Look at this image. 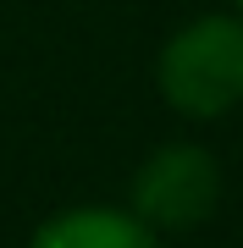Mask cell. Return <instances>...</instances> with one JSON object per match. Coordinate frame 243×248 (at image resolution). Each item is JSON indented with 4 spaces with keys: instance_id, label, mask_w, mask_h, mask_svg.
<instances>
[{
    "instance_id": "obj_1",
    "label": "cell",
    "mask_w": 243,
    "mask_h": 248,
    "mask_svg": "<svg viewBox=\"0 0 243 248\" xmlns=\"http://www.w3.org/2000/svg\"><path fill=\"white\" fill-rule=\"evenodd\" d=\"M161 94L182 116H210L232 110L243 99V22L238 17H199L166 39L161 50Z\"/></svg>"
},
{
    "instance_id": "obj_4",
    "label": "cell",
    "mask_w": 243,
    "mask_h": 248,
    "mask_svg": "<svg viewBox=\"0 0 243 248\" xmlns=\"http://www.w3.org/2000/svg\"><path fill=\"white\" fill-rule=\"evenodd\" d=\"M238 6H243V0H238Z\"/></svg>"
},
{
    "instance_id": "obj_3",
    "label": "cell",
    "mask_w": 243,
    "mask_h": 248,
    "mask_svg": "<svg viewBox=\"0 0 243 248\" xmlns=\"http://www.w3.org/2000/svg\"><path fill=\"white\" fill-rule=\"evenodd\" d=\"M28 248H155V232L133 210H66L39 226Z\"/></svg>"
},
{
    "instance_id": "obj_2",
    "label": "cell",
    "mask_w": 243,
    "mask_h": 248,
    "mask_svg": "<svg viewBox=\"0 0 243 248\" xmlns=\"http://www.w3.org/2000/svg\"><path fill=\"white\" fill-rule=\"evenodd\" d=\"M216 193H221V171L210 160V149H199V143H166L133 177V215L149 232L155 226L161 232H188L216 210Z\"/></svg>"
}]
</instances>
